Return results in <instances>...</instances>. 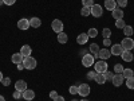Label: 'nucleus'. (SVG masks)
<instances>
[{"label":"nucleus","instance_id":"nucleus-1","mask_svg":"<svg viewBox=\"0 0 134 101\" xmlns=\"http://www.w3.org/2000/svg\"><path fill=\"white\" fill-rule=\"evenodd\" d=\"M23 65H24V69H27V70H32V69H35V67H36L38 62H36L35 58L30 55V57H26V58H24Z\"/></svg>","mask_w":134,"mask_h":101},{"label":"nucleus","instance_id":"nucleus-2","mask_svg":"<svg viewBox=\"0 0 134 101\" xmlns=\"http://www.w3.org/2000/svg\"><path fill=\"white\" fill-rule=\"evenodd\" d=\"M121 46H122V49H124L125 51H131L133 47H134V41L131 39V37H126L124 41H122Z\"/></svg>","mask_w":134,"mask_h":101},{"label":"nucleus","instance_id":"nucleus-3","mask_svg":"<svg viewBox=\"0 0 134 101\" xmlns=\"http://www.w3.org/2000/svg\"><path fill=\"white\" fill-rule=\"evenodd\" d=\"M95 58H94V55L93 54H86V55H83L82 57V65L85 66V67H90V66H93L95 62Z\"/></svg>","mask_w":134,"mask_h":101},{"label":"nucleus","instance_id":"nucleus-4","mask_svg":"<svg viewBox=\"0 0 134 101\" xmlns=\"http://www.w3.org/2000/svg\"><path fill=\"white\" fill-rule=\"evenodd\" d=\"M94 66H95V72L97 73H105L107 70V62L105 59H99L98 62L94 63Z\"/></svg>","mask_w":134,"mask_h":101},{"label":"nucleus","instance_id":"nucleus-5","mask_svg":"<svg viewBox=\"0 0 134 101\" xmlns=\"http://www.w3.org/2000/svg\"><path fill=\"white\" fill-rule=\"evenodd\" d=\"M90 92H91V89L87 84H81L79 86H78V94L82 96V97H87L88 94H90Z\"/></svg>","mask_w":134,"mask_h":101},{"label":"nucleus","instance_id":"nucleus-6","mask_svg":"<svg viewBox=\"0 0 134 101\" xmlns=\"http://www.w3.org/2000/svg\"><path fill=\"white\" fill-rule=\"evenodd\" d=\"M51 28H52V31H55L57 34L62 32V30H63V23H62V20H59V19H54V20H52V23H51Z\"/></svg>","mask_w":134,"mask_h":101},{"label":"nucleus","instance_id":"nucleus-7","mask_svg":"<svg viewBox=\"0 0 134 101\" xmlns=\"http://www.w3.org/2000/svg\"><path fill=\"white\" fill-rule=\"evenodd\" d=\"M102 14H103V8L100 7L99 4L91 6V15L94 18H100V16H102Z\"/></svg>","mask_w":134,"mask_h":101},{"label":"nucleus","instance_id":"nucleus-8","mask_svg":"<svg viewBox=\"0 0 134 101\" xmlns=\"http://www.w3.org/2000/svg\"><path fill=\"white\" fill-rule=\"evenodd\" d=\"M124 81H125V78H124V75L122 74H114V77H113V80H111V82H113V85L114 86H121L122 84H124Z\"/></svg>","mask_w":134,"mask_h":101},{"label":"nucleus","instance_id":"nucleus-9","mask_svg":"<svg viewBox=\"0 0 134 101\" xmlns=\"http://www.w3.org/2000/svg\"><path fill=\"white\" fill-rule=\"evenodd\" d=\"M18 28L19 30H28L30 28V19H20L19 22H18Z\"/></svg>","mask_w":134,"mask_h":101},{"label":"nucleus","instance_id":"nucleus-10","mask_svg":"<svg viewBox=\"0 0 134 101\" xmlns=\"http://www.w3.org/2000/svg\"><path fill=\"white\" fill-rule=\"evenodd\" d=\"M124 51H125V50L122 49L121 44H113V46H111V49H110L111 55H122V53H124Z\"/></svg>","mask_w":134,"mask_h":101},{"label":"nucleus","instance_id":"nucleus-11","mask_svg":"<svg viewBox=\"0 0 134 101\" xmlns=\"http://www.w3.org/2000/svg\"><path fill=\"white\" fill-rule=\"evenodd\" d=\"M15 89L23 93L26 89H27V82H26L24 80H19V81H16V84H15Z\"/></svg>","mask_w":134,"mask_h":101},{"label":"nucleus","instance_id":"nucleus-12","mask_svg":"<svg viewBox=\"0 0 134 101\" xmlns=\"http://www.w3.org/2000/svg\"><path fill=\"white\" fill-rule=\"evenodd\" d=\"M98 55H99V59H105V61H106L107 58H110L111 53H110V50H107V49H99Z\"/></svg>","mask_w":134,"mask_h":101},{"label":"nucleus","instance_id":"nucleus-13","mask_svg":"<svg viewBox=\"0 0 134 101\" xmlns=\"http://www.w3.org/2000/svg\"><path fill=\"white\" fill-rule=\"evenodd\" d=\"M11 61H12L15 65H19V63H23L24 57H23V55H21L20 53H16V54H14L12 57H11Z\"/></svg>","mask_w":134,"mask_h":101},{"label":"nucleus","instance_id":"nucleus-14","mask_svg":"<svg viewBox=\"0 0 134 101\" xmlns=\"http://www.w3.org/2000/svg\"><path fill=\"white\" fill-rule=\"evenodd\" d=\"M23 98L27 100V101H31L35 98V92L31 90V89H26V90L23 92Z\"/></svg>","mask_w":134,"mask_h":101},{"label":"nucleus","instance_id":"nucleus-15","mask_svg":"<svg viewBox=\"0 0 134 101\" xmlns=\"http://www.w3.org/2000/svg\"><path fill=\"white\" fill-rule=\"evenodd\" d=\"M105 8L109 11H114L117 8V2L115 0H105Z\"/></svg>","mask_w":134,"mask_h":101},{"label":"nucleus","instance_id":"nucleus-16","mask_svg":"<svg viewBox=\"0 0 134 101\" xmlns=\"http://www.w3.org/2000/svg\"><path fill=\"white\" fill-rule=\"evenodd\" d=\"M31 53H32V50H31V47L28 46V44H24V46H21V49H20V54L23 55L24 58H26V57H30Z\"/></svg>","mask_w":134,"mask_h":101},{"label":"nucleus","instance_id":"nucleus-17","mask_svg":"<svg viewBox=\"0 0 134 101\" xmlns=\"http://www.w3.org/2000/svg\"><path fill=\"white\" fill-rule=\"evenodd\" d=\"M111 14H113V18H114L115 20L124 19V11H122L121 8H115L114 11H111Z\"/></svg>","mask_w":134,"mask_h":101},{"label":"nucleus","instance_id":"nucleus-18","mask_svg":"<svg viewBox=\"0 0 134 101\" xmlns=\"http://www.w3.org/2000/svg\"><path fill=\"white\" fill-rule=\"evenodd\" d=\"M42 26V20L39 18H32L30 19V27H34V28H38Z\"/></svg>","mask_w":134,"mask_h":101},{"label":"nucleus","instance_id":"nucleus-19","mask_svg":"<svg viewBox=\"0 0 134 101\" xmlns=\"http://www.w3.org/2000/svg\"><path fill=\"white\" fill-rule=\"evenodd\" d=\"M87 41H88V35H87V32L79 34V35H78V38H76V42L79 43V44H85Z\"/></svg>","mask_w":134,"mask_h":101},{"label":"nucleus","instance_id":"nucleus-20","mask_svg":"<svg viewBox=\"0 0 134 101\" xmlns=\"http://www.w3.org/2000/svg\"><path fill=\"white\" fill-rule=\"evenodd\" d=\"M94 80H95V82L99 84V85H103V84L106 82V78H105L103 73H97V75H95Z\"/></svg>","mask_w":134,"mask_h":101},{"label":"nucleus","instance_id":"nucleus-21","mask_svg":"<svg viewBox=\"0 0 134 101\" xmlns=\"http://www.w3.org/2000/svg\"><path fill=\"white\" fill-rule=\"evenodd\" d=\"M121 57H122V59H124L125 62H131V61H133V54H131V51H124Z\"/></svg>","mask_w":134,"mask_h":101},{"label":"nucleus","instance_id":"nucleus-22","mask_svg":"<svg viewBox=\"0 0 134 101\" xmlns=\"http://www.w3.org/2000/svg\"><path fill=\"white\" fill-rule=\"evenodd\" d=\"M67 41H69V37H67V34H64L63 31L58 34V42H59V43L64 44V43H67Z\"/></svg>","mask_w":134,"mask_h":101},{"label":"nucleus","instance_id":"nucleus-23","mask_svg":"<svg viewBox=\"0 0 134 101\" xmlns=\"http://www.w3.org/2000/svg\"><path fill=\"white\" fill-rule=\"evenodd\" d=\"M122 75H124V78L126 80V78H131L134 77V72L131 69H124V72H122Z\"/></svg>","mask_w":134,"mask_h":101},{"label":"nucleus","instance_id":"nucleus-24","mask_svg":"<svg viewBox=\"0 0 134 101\" xmlns=\"http://www.w3.org/2000/svg\"><path fill=\"white\" fill-rule=\"evenodd\" d=\"M122 30H124V34H125L126 37H131V35H133V31H134L131 26H125Z\"/></svg>","mask_w":134,"mask_h":101},{"label":"nucleus","instance_id":"nucleus-25","mask_svg":"<svg viewBox=\"0 0 134 101\" xmlns=\"http://www.w3.org/2000/svg\"><path fill=\"white\" fill-rule=\"evenodd\" d=\"M88 50L93 53V55H95V54H98V51H99V46H98L97 43H91V44H90V49H88Z\"/></svg>","mask_w":134,"mask_h":101},{"label":"nucleus","instance_id":"nucleus-26","mask_svg":"<svg viewBox=\"0 0 134 101\" xmlns=\"http://www.w3.org/2000/svg\"><path fill=\"white\" fill-rule=\"evenodd\" d=\"M122 72H124V66H122L121 63H115L114 65V73L115 74H122Z\"/></svg>","mask_w":134,"mask_h":101},{"label":"nucleus","instance_id":"nucleus-27","mask_svg":"<svg viewBox=\"0 0 134 101\" xmlns=\"http://www.w3.org/2000/svg\"><path fill=\"white\" fill-rule=\"evenodd\" d=\"M81 14H82V16H88V15H91V7H83L82 11H81Z\"/></svg>","mask_w":134,"mask_h":101},{"label":"nucleus","instance_id":"nucleus-28","mask_svg":"<svg viewBox=\"0 0 134 101\" xmlns=\"http://www.w3.org/2000/svg\"><path fill=\"white\" fill-rule=\"evenodd\" d=\"M125 26H126V23H125V20H124V19H118V20H115V27H117V28L122 30Z\"/></svg>","mask_w":134,"mask_h":101},{"label":"nucleus","instance_id":"nucleus-29","mask_svg":"<svg viewBox=\"0 0 134 101\" xmlns=\"http://www.w3.org/2000/svg\"><path fill=\"white\" fill-rule=\"evenodd\" d=\"M87 35H88V38H95L98 35V30L97 28H90L88 32H87Z\"/></svg>","mask_w":134,"mask_h":101},{"label":"nucleus","instance_id":"nucleus-30","mask_svg":"<svg viewBox=\"0 0 134 101\" xmlns=\"http://www.w3.org/2000/svg\"><path fill=\"white\" fill-rule=\"evenodd\" d=\"M126 86H127L129 89H134V77L126 78Z\"/></svg>","mask_w":134,"mask_h":101},{"label":"nucleus","instance_id":"nucleus-31","mask_svg":"<svg viewBox=\"0 0 134 101\" xmlns=\"http://www.w3.org/2000/svg\"><path fill=\"white\" fill-rule=\"evenodd\" d=\"M82 4H83V7H91L95 3H94V0H82Z\"/></svg>","mask_w":134,"mask_h":101},{"label":"nucleus","instance_id":"nucleus-32","mask_svg":"<svg viewBox=\"0 0 134 101\" xmlns=\"http://www.w3.org/2000/svg\"><path fill=\"white\" fill-rule=\"evenodd\" d=\"M102 35H103V38H110L111 37V30L110 28H103Z\"/></svg>","mask_w":134,"mask_h":101},{"label":"nucleus","instance_id":"nucleus-33","mask_svg":"<svg viewBox=\"0 0 134 101\" xmlns=\"http://www.w3.org/2000/svg\"><path fill=\"white\" fill-rule=\"evenodd\" d=\"M115 2H117V4H118L121 8H124V7L127 6V0H115Z\"/></svg>","mask_w":134,"mask_h":101},{"label":"nucleus","instance_id":"nucleus-34","mask_svg":"<svg viewBox=\"0 0 134 101\" xmlns=\"http://www.w3.org/2000/svg\"><path fill=\"white\" fill-rule=\"evenodd\" d=\"M103 75H105L106 80H113V77H114V74H113V73H110V72H107V70L103 73Z\"/></svg>","mask_w":134,"mask_h":101},{"label":"nucleus","instance_id":"nucleus-35","mask_svg":"<svg viewBox=\"0 0 134 101\" xmlns=\"http://www.w3.org/2000/svg\"><path fill=\"white\" fill-rule=\"evenodd\" d=\"M70 93L71 94H78V86H75V85H72V86H70Z\"/></svg>","mask_w":134,"mask_h":101},{"label":"nucleus","instance_id":"nucleus-36","mask_svg":"<svg viewBox=\"0 0 134 101\" xmlns=\"http://www.w3.org/2000/svg\"><path fill=\"white\" fill-rule=\"evenodd\" d=\"M12 96H14V98H16V100H18V98H21V97H23V93L19 92V90H15Z\"/></svg>","mask_w":134,"mask_h":101},{"label":"nucleus","instance_id":"nucleus-37","mask_svg":"<svg viewBox=\"0 0 134 101\" xmlns=\"http://www.w3.org/2000/svg\"><path fill=\"white\" fill-rule=\"evenodd\" d=\"M2 82H3V85H4V86H8V85L11 84V78H9V77H4Z\"/></svg>","mask_w":134,"mask_h":101},{"label":"nucleus","instance_id":"nucleus-38","mask_svg":"<svg viewBox=\"0 0 134 101\" xmlns=\"http://www.w3.org/2000/svg\"><path fill=\"white\" fill-rule=\"evenodd\" d=\"M95 75H97V72H88L87 73V78H88V80H94Z\"/></svg>","mask_w":134,"mask_h":101},{"label":"nucleus","instance_id":"nucleus-39","mask_svg":"<svg viewBox=\"0 0 134 101\" xmlns=\"http://www.w3.org/2000/svg\"><path fill=\"white\" fill-rule=\"evenodd\" d=\"M3 3H4L5 6H14V4L16 3V0H3Z\"/></svg>","mask_w":134,"mask_h":101},{"label":"nucleus","instance_id":"nucleus-40","mask_svg":"<svg viewBox=\"0 0 134 101\" xmlns=\"http://www.w3.org/2000/svg\"><path fill=\"white\" fill-rule=\"evenodd\" d=\"M50 97H51L52 100H55V98H57V97H58V93H57V90H51V92H50Z\"/></svg>","mask_w":134,"mask_h":101},{"label":"nucleus","instance_id":"nucleus-41","mask_svg":"<svg viewBox=\"0 0 134 101\" xmlns=\"http://www.w3.org/2000/svg\"><path fill=\"white\" fill-rule=\"evenodd\" d=\"M103 44H105V46H110V44H111L110 38H105V39H103Z\"/></svg>","mask_w":134,"mask_h":101},{"label":"nucleus","instance_id":"nucleus-42","mask_svg":"<svg viewBox=\"0 0 134 101\" xmlns=\"http://www.w3.org/2000/svg\"><path fill=\"white\" fill-rule=\"evenodd\" d=\"M54 101H64V98H63L62 96H58V97H57V98H55Z\"/></svg>","mask_w":134,"mask_h":101},{"label":"nucleus","instance_id":"nucleus-43","mask_svg":"<svg viewBox=\"0 0 134 101\" xmlns=\"http://www.w3.org/2000/svg\"><path fill=\"white\" fill-rule=\"evenodd\" d=\"M87 51H88V50H85V49H83V50H81V55H82V57H83V55H86V54H88Z\"/></svg>","mask_w":134,"mask_h":101},{"label":"nucleus","instance_id":"nucleus-44","mask_svg":"<svg viewBox=\"0 0 134 101\" xmlns=\"http://www.w3.org/2000/svg\"><path fill=\"white\" fill-rule=\"evenodd\" d=\"M18 69H19V70H23V69H24V65H23V63H19V65H18Z\"/></svg>","mask_w":134,"mask_h":101},{"label":"nucleus","instance_id":"nucleus-45","mask_svg":"<svg viewBox=\"0 0 134 101\" xmlns=\"http://www.w3.org/2000/svg\"><path fill=\"white\" fill-rule=\"evenodd\" d=\"M3 78H4V77H3V73H2V72H0V82H2V81H3Z\"/></svg>","mask_w":134,"mask_h":101},{"label":"nucleus","instance_id":"nucleus-46","mask_svg":"<svg viewBox=\"0 0 134 101\" xmlns=\"http://www.w3.org/2000/svg\"><path fill=\"white\" fill-rule=\"evenodd\" d=\"M0 101H5V98H4V97H3L2 94H0Z\"/></svg>","mask_w":134,"mask_h":101},{"label":"nucleus","instance_id":"nucleus-47","mask_svg":"<svg viewBox=\"0 0 134 101\" xmlns=\"http://www.w3.org/2000/svg\"><path fill=\"white\" fill-rule=\"evenodd\" d=\"M2 4H4V3H3V0H0V6H2Z\"/></svg>","mask_w":134,"mask_h":101},{"label":"nucleus","instance_id":"nucleus-48","mask_svg":"<svg viewBox=\"0 0 134 101\" xmlns=\"http://www.w3.org/2000/svg\"><path fill=\"white\" fill-rule=\"evenodd\" d=\"M81 101H88V100H86V98H83V100H81Z\"/></svg>","mask_w":134,"mask_h":101},{"label":"nucleus","instance_id":"nucleus-49","mask_svg":"<svg viewBox=\"0 0 134 101\" xmlns=\"http://www.w3.org/2000/svg\"><path fill=\"white\" fill-rule=\"evenodd\" d=\"M133 61H134V54H133Z\"/></svg>","mask_w":134,"mask_h":101},{"label":"nucleus","instance_id":"nucleus-50","mask_svg":"<svg viewBox=\"0 0 134 101\" xmlns=\"http://www.w3.org/2000/svg\"><path fill=\"white\" fill-rule=\"evenodd\" d=\"M71 101H78V100H71Z\"/></svg>","mask_w":134,"mask_h":101},{"label":"nucleus","instance_id":"nucleus-51","mask_svg":"<svg viewBox=\"0 0 134 101\" xmlns=\"http://www.w3.org/2000/svg\"><path fill=\"white\" fill-rule=\"evenodd\" d=\"M133 50H134V47H133Z\"/></svg>","mask_w":134,"mask_h":101}]
</instances>
